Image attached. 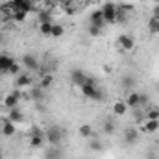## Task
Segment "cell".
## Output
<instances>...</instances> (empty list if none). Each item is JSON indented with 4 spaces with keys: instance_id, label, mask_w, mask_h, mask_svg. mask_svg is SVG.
<instances>
[{
    "instance_id": "1",
    "label": "cell",
    "mask_w": 159,
    "mask_h": 159,
    "mask_svg": "<svg viewBox=\"0 0 159 159\" xmlns=\"http://www.w3.org/2000/svg\"><path fill=\"white\" fill-rule=\"evenodd\" d=\"M81 89V94L85 96V98H89V100H94V102H102L104 100V91L98 87V83L94 81V78H87V81L80 87Z\"/></svg>"
},
{
    "instance_id": "2",
    "label": "cell",
    "mask_w": 159,
    "mask_h": 159,
    "mask_svg": "<svg viewBox=\"0 0 159 159\" xmlns=\"http://www.w3.org/2000/svg\"><path fill=\"white\" fill-rule=\"evenodd\" d=\"M46 141L52 144V146H57L61 141H63V129L56 124H52L48 129H46Z\"/></svg>"
},
{
    "instance_id": "3",
    "label": "cell",
    "mask_w": 159,
    "mask_h": 159,
    "mask_svg": "<svg viewBox=\"0 0 159 159\" xmlns=\"http://www.w3.org/2000/svg\"><path fill=\"white\" fill-rule=\"evenodd\" d=\"M102 15H104V20L106 22H117V6L113 2H106L102 6Z\"/></svg>"
},
{
    "instance_id": "4",
    "label": "cell",
    "mask_w": 159,
    "mask_h": 159,
    "mask_svg": "<svg viewBox=\"0 0 159 159\" xmlns=\"http://www.w3.org/2000/svg\"><path fill=\"white\" fill-rule=\"evenodd\" d=\"M20 65L24 69H28V70H37L39 69V59L35 56H32V54H24L22 59H20Z\"/></svg>"
},
{
    "instance_id": "5",
    "label": "cell",
    "mask_w": 159,
    "mask_h": 159,
    "mask_svg": "<svg viewBox=\"0 0 159 159\" xmlns=\"http://www.w3.org/2000/svg\"><path fill=\"white\" fill-rule=\"evenodd\" d=\"M19 100H20V93H19V91H13V93L6 94V98H4L6 109H15V107H19Z\"/></svg>"
},
{
    "instance_id": "6",
    "label": "cell",
    "mask_w": 159,
    "mask_h": 159,
    "mask_svg": "<svg viewBox=\"0 0 159 159\" xmlns=\"http://www.w3.org/2000/svg\"><path fill=\"white\" fill-rule=\"evenodd\" d=\"M87 78H89V76H87L83 70H80V69H74V70L70 72V80H72V83L78 85V87H81V85L87 81Z\"/></svg>"
},
{
    "instance_id": "7",
    "label": "cell",
    "mask_w": 159,
    "mask_h": 159,
    "mask_svg": "<svg viewBox=\"0 0 159 159\" xmlns=\"http://www.w3.org/2000/svg\"><path fill=\"white\" fill-rule=\"evenodd\" d=\"M139 141V131L135 128H126L124 129V143L128 144H135Z\"/></svg>"
},
{
    "instance_id": "8",
    "label": "cell",
    "mask_w": 159,
    "mask_h": 159,
    "mask_svg": "<svg viewBox=\"0 0 159 159\" xmlns=\"http://www.w3.org/2000/svg\"><path fill=\"white\" fill-rule=\"evenodd\" d=\"M126 106L128 107H131V109H137L139 107V104H141V93H129L128 96H126Z\"/></svg>"
},
{
    "instance_id": "9",
    "label": "cell",
    "mask_w": 159,
    "mask_h": 159,
    "mask_svg": "<svg viewBox=\"0 0 159 159\" xmlns=\"http://www.w3.org/2000/svg\"><path fill=\"white\" fill-rule=\"evenodd\" d=\"M91 24L93 26H98V28H104L106 20H104V15H102V9H96L91 13Z\"/></svg>"
},
{
    "instance_id": "10",
    "label": "cell",
    "mask_w": 159,
    "mask_h": 159,
    "mask_svg": "<svg viewBox=\"0 0 159 159\" xmlns=\"http://www.w3.org/2000/svg\"><path fill=\"white\" fill-rule=\"evenodd\" d=\"M13 63H15L13 57H9L7 54H0V72L7 74V70H9V67H11Z\"/></svg>"
},
{
    "instance_id": "11",
    "label": "cell",
    "mask_w": 159,
    "mask_h": 159,
    "mask_svg": "<svg viewBox=\"0 0 159 159\" xmlns=\"http://www.w3.org/2000/svg\"><path fill=\"white\" fill-rule=\"evenodd\" d=\"M119 44L122 50H126V52H129V50H133V46H135V41L131 39L129 35H120L119 37Z\"/></svg>"
},
{
    "instance_id": "12",
    "label": "cell",
    "mask_w": 159,
    "mask_h": 159,
    "mask_svg": "<svg viewBox=\"0 0 159 159\" xmlns=\"http://www.w3.org/2000/svg\"><path fill=\"white\" fill-rule=\"evenodd\" d=\"M11 4H13V7L15 9H22V11H32L34 7H32V0H11Z\"/></svg>"
},
{
    "instance_id": "13",
    "label": "cell",
    "mask_w": 159,
    "mask_h": 159,
    "mask_svg": "<svg viewBox=\"0 0 159 159\" xmlns=\"http://www.w3.org/2000/svg\"><path fill=\"white\" fill-rule=\"evenodd\" d=\"M7 120H11L13 124H20V122L24 120V115L20 113L19 107H15V109H9V113H7Z\"/></svg>"
},
{
    "instance_id": "14",
    "label": "cell",
    "mask_w": 159,
    "mask_h": 159,
    "mask_svg": "<svg viewBox=\"0 0 159 159\" xmlns=\"http://www.w3.org/2000/svg\"><path fill=\"white\" fill-rule=\"evenodd\" d=\"M30 144L35 146V148L43 144V133H41L39 128H32V139H30Z\"/></svg>"
},
{
    "instance_id": "15",
    "label": "cell",
    "mask_w": 159,
    "mask_h": 159,
    "mask_svg": "<svg viewBox=\"0 0 159 159\" xmlns=\"http://www.w3.org/2000/svg\"><path fill=\"white\" fill-rule=\"evenodd\" d=\"M159 129V120H148L143 124V131H146V133H154V131H157Z\"/></svg>"
},
{
    "instance_id": "16",
    "label": "cell",
    "mask_w": 159,
    "mask_h": 159,
    "mask_svg": "<svg viewBox=\"0 0 159 159\" xmlns=\"http://www.w3.org/2000/svg\"><path fill=\"white\" fill-rule=\"evenodd\" d=\"M128 109H129V107L126 106L124 100H120V102H115V104H113V113H115V115H124Z\"/></svg>"
},
{
    "instance_id": "17",
    "label": "cell",
    "mask_w": 159,
    "mask_h": 159,
    "mask_svg": "<svg viewBox=\"0 0 159 159\" xmlns=\"http://www.w3.org/2000/svg\"><path fill=\"white\" fill-rule=\"evenodd\" d=\"M2 133H4V135H7V137L15 135V124H13L11 120H6V122H4V126H2Z\"/></svg>"
},
{
    "instance_id": "18",
    "label": "cell",
    "mask_w": 159,
    "mask_h": 159,
    "mask_svg": "<svg viewBox=\"0 0 159 159\" xmlns=\"http://www.w3.org/2000/svg\"><path fill=\"white\" fill-rule=\"evenodd\" d=\"M78 131H80V135H81V137H85V139H91V137L94 135V131H93V128H91L89 124H81Z\"/></svg>"
},
{
    "instance_id": "19",
    "label": "cell",
    "mask_w": 159,
    "mask_h": 159,
    "mask_svg": "<svg viewBox=\"0 0 159 159\" xmlns=\"http://www.w3.org/2000/svg\"><path fill=\"white\" fill-rule=\"evenodd\" d=\"M52 24H54V22H39V32L44 37H50V34H52Z\"/></svg>"
},
{
    "instance_id": "20",
    "label": "cell",
    "mask_w": 159,
    "mask_h": 159,
    "mask_svg": "<svg viewBox=\"0 0 159 159\" xmlns=\"http://www.w3.org/2000/svg\"><path fill=\"white\" fill-rule=\"evenodd\" d=\"M30 83H32V78L28 74H19L17 76V87H26Z\"/></svg>"
},
{
    "instance_id": "21",
    "label": "cell",
    "mask_w": 159,
    "mask_h": 159,
    "mask_svg": "<svg viewBox=\"0 0 159 159\" xmlns=\"http://www.w3.org/2000/svg\"><path fill=\"white\" fill-rule=\"evenodd\" d=\"M65 34V28L61 26V24H52V34H50V37H61Z\"/></svg>"
},
{
    "instance_id": "22",
    "label": "cell",
    "mask_w": 159,
    "mask_h": 159,
    "mask_svg": "<svg viewBox=\"0 0 159 159\" xmlns=\"http://www.w3.org/2000/svg\"><path fill=\"white\" fill-rule=\"evenodd\" d=\"M146 119L148 120H159V107L154 106L150 109H146Z\"/></svg>"
},
{
    "instance_id": "23",
    "label": "cell",
    "mask_w": 159,
    "mask_h": 159,
    "mask_svg": "<svg viewBox=\"0 0 159 159\" xmlns=\"http://www.w3.org/2000/svg\"><path fill=\"white\" fill-rule=\"evenodd\" d=\"M26 17H28V11H22V9H15V11H13V19H15L17 22L26 20Z\"/></svg>"
},
{
    "instance_id": "24",
    "label": "cell",
    "mask_w": 159,
    "mask_h": 159,
    "mask_svg": "<svg viewBox=\"0 0 159 159\" xmlns=\"http://www.w3.org/2000/svg\"><path fill=\"white\" fill-rule=\"evenodd\" d=\"M148 30H150L152 34H159V20L156 19V17L150 19V22H148Z\"/></svg>"
},
{
    "instance_id": "25",
    "label": "cell",
    "mask_w": 159,
    "mask_h": 159,
    "mask_svg": "<svg viewBox=\"0 0 159 159\" xmlns=\"http://www.w3.org/2000/svg\"><path fill=\"white\" fill-rule=\"evenodd\" d=\"M91 148H93L94 152H102V150H104V144H102L100 139H91Z\"/></svg>"
},
{
    "instance_id": "26",
    "label": "cell",
    "mask_w": 159,
    "mask_h": 159,
    "mask_svg": "<svg viewBox=\"0 0 159 159\" xmlns=\"http://www.w3.org/2000/svg\"><path fill=\"white\" fill-rule=\"evenodd\" d=\"M20 67H22V65H19V63L15 61V63H13V65L9 67V70H7V74H13V76H19V74H20Z\"/></svg>"
},
{
    "instance_id": "27",
    "label": "cell",
    "mask_w": 159,
    "mask_h": 159,
    "mask_svg": "<svg viewBox=\"0 0 159 159\" xmlns=\"http://www.w3.org/2000/svg\"><path fill=\"white\" fill-rule=\"evenodd\" d=\"M52 81H54V78H52L50 74H46V76H43V80H41V87H43V89H46V87H50V85H52Z\"/></svg>"
},
{
    "instance_id": "28",
    "label": "cell",
    "mask_w": 159,
    "mask_h": 159,
    "mask_svg": "<svg viewBox=\"0 0 159 159\" xmlns=\"http://www.w3.org/2000/svg\"><path fill=\"white\" fill-rule=\"evenodd\" d=\"M104 131H106L107 135H111V133L115 131V124L109 122V120H106V122H104Z\"/></svg>"
},
{
    "instance_id": "29",
    "label": "cell",
    "mask_w": 159,
    "mask_h": 159,
    "mask_svg": "<svg viewBox=\"0 0 159 159\" xmlns=\"http://www.w3.org/2000/svg\"><path fill=\"white\" fill-rule=\"evenodd\" d=\"M39 22H52V17H50V13H48V11L39 13Z\"/></svg>"
},
{
    "instance_id": "30",
    "label": "cell",
    "mask_w": 159,
    "mask_h": 159,
    "mask_svg": "<svg viewBox=\"0 0 159 159\" xmlns=\"http://www.w3.org/2000/svg\"><path fill=\"white\" fill-rule=\"evenodd\" d=\"M89 34H91L93 37H98V35L102 34V28H98V26H93V24H91V26H89Z\"/></svg>"
},
{
    "instance_id": "31",
    "label": "cell",
    "mask_w": 159,
    "mask_h": 159,
    "mask_svg": "<svg viewBox=\"0 0 159 159\" xmlns=\"http://www.w3.org/2000/svg\"><path fill=\"white\" fill-rule=\"evenodd\" d=\"M46 159H59V152L57 150H48L46 152Z\"/></svg>"
},
{
    "instance_id": "32",
    "label": "cell",
    "mask_w": 159,
    "mask_h": 159,
    "mask_svg": "<svg viewBox=\"0 0 159 159\" xmlns=\"http://www.w3.org/2000/svg\"><path fill=\"white\" fill-rule=\"evenodd\" d=\"M148 104V96L144 94V93H141V104H139V107H143V106H146Z\"/></svg>"
},
{
    "instance_id": "33",
    "label": "cell",
    "mask_w": 159,
    "mask_h": 159,
    "mask_svg": "<svg viewBox=\"0 0 159 159\" xmlns=\"http://www.w3.org/2000/svg\"><path fill=\"white\" fill-rule=\"evenodd\" d=\"M32 96H34V98H35V100H41V98H43V93H41L39 89H35V91H34V93H32Z\"/></svg>"
},
{
    "instance_id": "34",
    "label": "cell",
    "mask_w": 159,
    "mask_h": 159,
    "mask_svg": "<svg viewBox=\"0 0 159 159\" xmlns=\"http://www.w3.org/2000/svg\"><path fill=\"white\" fill-rule=\"evenodd\" d=\"M56 2H59V4H63V6H65V2H67V0H56Z\"/></svg>"
},
{
    "instance_id": "35",
    "label": "cell",
    "mask_w": 159,
    "mask_h": 159,
    "mask_svg": "<svg viewBox=\"0 0 159 159\" xmlns=\"http://www.w3.org/2000/svg\"><path fill=\"white\" fill-rule=\"evenodd\" d=\"M4 41H6V39H4V37H0V43H4Z\"/></svg>"
},
{
    "instance_id": "36",
    "label": "cell",
    "mask_w": 159,
    "mask_h": 159,
    "mask_svg": "<svg viewBox=\"0 0 159 159\" xmlns=\"http://www.w3.org/2000/svg\"><path fill=\"white\" fill-rule=\"evenodd\" d=\"M0 159H2V152H0Z\"/></svg>"
},
{
    "instance_id": "37",
    "label": "cell",
    "mask_w": 159,
    "mask_h": 159,
    "mask_svg": "<svg viewBox=\"0 0 159 159\" xmlns=\"http://www.w3.org/2000/svg\"><path fill=\"white\" fill-rule=\"evenodd\" d=\"M157 35H159V34H157Z\"/></svg>"
}]
</instances>
